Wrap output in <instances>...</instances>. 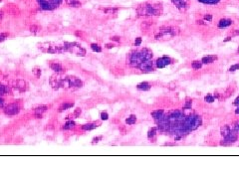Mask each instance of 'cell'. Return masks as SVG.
Listing matches in <instances>:
<instances>
[{
  "label": "cell",
  "mask_w": 239,
  "mask_h": 179,
  "mask_svg": "<svg viewBox=\"0 0 239 179\" xmlns=\"http://www.w3.org/2000/svg\"><path fill=\"white\" fill-rule=\"evenodd\" d=\"M153 59V53L148 48H143L140 51H134L129 54L127 63L132 67H138L145 61Z\"/></svg>",
  "instance_id": "1"
},
{
  "label": "cell",
  "mask_w": 239,
  "mask_h": 179,
  "mask_svg": "<svg viewBox=\"0 0 239 179\" xmlns=\"http://www.w3.org/2000/svg\"><path fill=\"white\" fill-rule=\"evenodd\" d=\"M162 12V5L159 3H149L146 2L138 5L137 8V13L140 16H159Z\"/></svg>",
  "instance_id": "2"
},
{
  "label": "cell",
  "mask_w": 239,
  "mask_h": 179,
  "mask_svg": "<svg viewBox=\"0 0 239 179\" xmlns=\"http://www.w3.org/2000/svg\"><path fill=\"white\" fill-rule=\"evenodd\" d=\"M178 34V29L175 27L170 26H162L159 29V31L156 33V39L164 41V40H169Z\"/></svg>",
  "instance_id": "3"
},
{
  "label": "cell",
  "mask_w": 239,
  "mask_h": 179,
  "mask_svg": "<svg viewBox=\"0 0 239 179\" xmlns=\"http://www.w3.org/2000/svg\"><path fill=\"white\" fill-rule=\"evenodd\" d=\"M223 138H224V139L220 142L221 145H230V144H232V143H234L236 140H237L238 131H234V129L231 128V131H230L229 134L226 135V136H224Z\"/></svg>",
  "instance_id": "4"
},
{
  "label": "cell",
  "mask_w": 239,
  "mask_h": 179,
  "mask_svg": "<svg viewBox=\"0 0 239 179\" xmlns=\"http://www.w3.org/2000/svg\"><path fill=\"white\" fill-rule=\"evenodd\" d=\"M173 59H172L170 57H167V56H164V57H161V58H159L156 61V68H159V69H162V68L168 66V65L172 64L173 63Z\"/></svg>",
  "instance_id": "5"
},
{
  "label": "cell",
  "mask_w": 239,
  "mask_h": 179,
  "mask_svg": "<svg viewBox=\"0 0 239 179\" xmlns=\"http://www.w3.org/2000/svg\"><path fill=\"white\" fill-rule=\"evenodd\" d=\"M138 68H140L141 71L143 72V73H151V72H154V64L151 59V60H148V61H145L143 63H142L140 66H138Z\"/></svg>",
  "instance_id": "6"
},
{
  "label": "cell",
  "mask_w": 239,
  "mask_h": 179,
  "mask_svg": "<svg viewBox=\"0 0 239 179\" xmlns=\"http://www.w3.org/2000/svg\"><path fill=\"white\" fill-rule=\"evenodd\" d=\"M20 112L19 105L16 104H10L4 108V113L7 115H15Z\"/></svg>",
  "instance_id": "7"
},
{
  "label": "cell",
  "mask_w": 239,
  "mask_h": 179,
  "mask_svg": "<svg viewBox=\"0 0 239 179\" xmlns=\"http://www.w3.org/2000/svg\"><path fill=\"white\" fill-rule=\"evenodd\" d=\"M172 2L179 11H185L189 7V0H172Z\"/></svg>",
  "instance_id": "8"
},
{
  "label": "cell",
  "mask_w": 239,
  "mask_h": 179,
  "mask_svg": "<svg viewBox=\"0 0 239 179\" xmlns=\"http://www.w3.org/2000/svg\"><path fill=\"white\" fill-rule=\"evenodd\" d=\"M61 80L62 78L58 75H53L51 76L50 80H49V83H50L51 87L55 90H58L60 88V84H61Z\"/></svg>",
  "instance_id": "9"
},
{
  "label": "cell",
  "mask_w": 239,
  "mask_h": 179,
  "mask_svg": "<svg viewBox=\"0 0 239 179\" xmlns=\"http://www.w3.org/2000/svg\"><path fill=\"white\" fill-rule=\"evenodd\" d=\"M69 83H70V88L71 87H75V88H81L83 86V83L80 79L76 77H69Z\"/></svg>",
  "instance_id": "10"
},
{
  "label": "cell",
  "mask_w": 239,
  "mask_h": 179,
  "mask_svg": "<svg viewBox=\"0 0 239 179\" xmlns=\"http://www.w3.org/2000/svg\"><path fill=\"white\" fill-rule=\"evenodd\" d=\"M39 5L41 6L42 9L44 10H52L54 9V7L52 6V4L49 2V0H37Z\"/></svg>",
  "instance_id": "11"
},
{
  "label": "cell",
  "mask_w": 239,
  "mask_h": 179,
  "mask_svg": "<svg viewBox=\"0 0 239 179\" xmlns=\"http://www.w3.org/2000/svg\"><path fill=\"white\" fill-rule=\"evenodd\" d=\"M15 88L18 89L20 92H24L27 89V83L24 80H18L15 82Z\"/></svg>",
  "instance_id": "12"
},
{
  "label": "cell",
  "mask_w": 239,
  "mask_h": 179,
  "mask_svg": "<svg viewBox=\"0 0 239 179\" xmlns=\"http://www.w3.org/2000/svg\"><path fill=\"white\" fill-rule=\"evenodd\" d=\"M232 23H233V21L230 20V19L223 18V19H221V20H219L218 28H226V27L232 25Z\"/></svg>",
  "instance_id": "13"
},
{
  "label": "cell",
  "mask_w": 239,
  "mask_h": 179,
  "mask_svg": "<svg viewBox=\"0 0 239 179\" xmlns=\"http://www.w3.org/2000/svg\"><path fill=\"white\" fill-rule=\"evenodd\" d=\"M217 60V56L215 55H208V56H204L201 60L202 64H211L213 63L214 61Z\"/></svg>",
  "instance_id": "14"
},
{
  "label": "cell",
  "mask_w": 239,
  "mask_h": 179,
  "mask_svg": "<svg viewBox=\"0 0 239 179\" xmlns=\"http://www.w3.org/2000/svg\"><path fill=\"white\" fill-rule=\"evenodd\" d=\"M47 107L46 105H40V107H38L35 108V110H34V113H35V115L38 116V118H41L42 115L44 113L46 110H47Z\"/></svg>",
  "instance_id": "15"
},
{
  "label": "cell",
  "mask_w": 239,
  "mask_h": 179,
  "mask_svg": "<svg viewBox=\"0 0 239 179\" xmlns=\"http://www.w3.org/2000/svg\"><path fill=\"white\" fill-rule=\"evenodd\" d=\"M164 115V112L162 110H154V112L151 113V116L154 118V121H159V118H162V116Z\"/></svg>",
  "instance_id": "16"
},
{
  "label": "cell",
  "mask_w": 239,
  "mask_h": 179,
  "mask_svg": "<svg viewBox=\"0 0 239 179\" xmlns=\"http://www.w3.org/2000/svg\"><path fill=\"white\" fill-rule=\"evenodd\" d=\"M151 88V84L148 83V82L141 83V84H138V85L137 86V89L140 90V91H148Z\"/></svg>",
  "instance_id": "17"
},
{
  "label": "cell",
  "mask_w": 239,
  "mask_h": 179,
  "mask_svg": "<svg viewBox=\"0 0 239 179\" xmlns=\"http://www.w3.org/2000/svg\"><path fill=\"white\" fill-rule=\"evenodd\" d=\"M65 2H66L67 5H69L71 7L78 8L81 6V2L79 0H65Z\"/></svg>",
  "instance_id": "18"
},
{
  "label": "cell",
  "mask_w": 239,
  "mask_h": 179,
  "mask_svg": "<svg viewBox=\"0 0 239 179\" xmlns=\"http://www.w3.org/2000/svg\"><path fill=\"white\" fill-rule=\"evenodd\" d=\"M98 124L99 123H87V124H84L82 126V129L83 131H92V129L96 128L98 126Z\"/></svg>",
  "instance_id": "19"
},
{
  "label": "cell",
  "mask_w": 239,
  "mask_h": 179,
  "mask_svg": "<svg viewBox=\"0 0 239 179\" xmlns=\"http://www.w3.org/2000/svg\"><path fill=\"white\" fill-rule=\"evenodd\" d=\"M50 68L56 73H60V72L63 71V68H62L61 65L58 64V63H51L50 64Z\"/></svg>",
  "instance_id": "20"
},
{
  "label": "cell",
  "mask_w": 239,
  "mask_h": 179,
  "mask_svg": "<svg viewBox=\"0 0 239 179\" xmlns=\"http://www.w3.org/2000/svg\"><path fill=\"white\" fill-rule=\"evenodd\" d=\"M231 131V127H230L229 126H221V128H220V134L222 136H226V135L229 134V132Z\"/></svg>",
  "instance_id": "21"
},
{
  "label": "cell",
  "mask_w": 239,
  "mask_h": 179,
  "mask_svg": "<svg viewBox=\"0 0 239 179\" xmlns=\"http://www.w3.org/2000/svg\"><path fill=\"white\" fill-rule=\"evenodd\" d=\"M156 131H157V126L151 127V128L149 129L148 132V139H154V138L156 137Z\"/></svg>",
  "instance_id": "22"
},
{
  "label": "cell",
  "mask_w": 239,
  "mask_h": 179,
  "mask_svg": "<svg viewBox=\"0 0 239 179\" xmlns=\"http://www.w3.org/2000/svg\"><path fill=\"white\" fill-rule=\"evenodd\" d=\"M135 121H137V116H135V115H130L129 118L126 119V123H127V124H129V126H132V124L135 123Z\"/></svg>",
  "instance_id": "23"
},
{
  "label": "cell",
  "mask_w": 239,
  "mask_h": 179,
  "mask_svg": "<svg viewBox=\"0 0 239 179\" xmlns=\"http://www.w3.org/2000/svg\"><path fill=\"white\" fill-rule=\"evenodd\" d=\"M8 10H9V12L13 15L19 14V9L16 6H14V5H9V6H8Z\"/></svg>",
  "instance_id": "24"
},
{
  "label": "cell",
  "mask_w": 239,
  "mask_h": 179,
  "mask_svg": "<svg viewBox=\"0 0 239 179\" xmlns=\"http://www.w3.org/2000/svg\"><path fill=\"white\" fill-rule=\"evenodd\" d=\"M191 67H192V69H194V70H199V69H201V67H202V62H199V61H193V62H192V64H191Z\"/></svg>",
  "instance_id": "25"
},
{
  "label": "cell",
  "mask_w": 239,
  "mask_h": 179,
  "mask_svg": "<svg viewBox=\"0 0 239 179\" xmlns=\"http://www.w3.org/2000/svg\"><path fill=\"white\" fill-rule=\"evenodd\" d=\"M73 105H74L73 102H70V104H63L61 107L59 108V112H63V110H68V108H72Z\"/></svg>",
  "instance_id": "26"
},
{
  "label": "cell",
  "mask_w": 239,
  "mask_h": 179,
  "mask_svg": "<svg viewBox=\"0 0 239 179\" xmlns=\"http://www.w3.org/2000/svg\"><path fill=\"white\" fill-rule=\"evenodd\" d=\"M7 93H9V89L4 85H0V96L7 95Z\"/></svg>",
  "instance_id": "27"
},
{
  "label": "cell",
  "mask_w": 239,
  "mask_h": 179,
  "mask_svg": "<svg viewBox=\"0 0 239 179\" xmlns=\"http://www.w3.org/2000/svg\"><path fill=\"white\" fill-rule=\"evenodd\" d=\"M198 1L201 2V3H204V4L213 5V4H217L220 0H198Z\"/></svg>",
  "instance_id": "28"
},
{
  "label": "cell",
  "mask_w": 239,
  "mask_h": 179,
  "mask_svg": "<svg viewBox=\"0 0 239 179\" xmlns=\"http://www.w3.org/2000/svg\"><path fill=\"white\" fill-rule=\"evenodd\" d=\"M103 11L107 13V14H114V13L118 11V8H105V9H103Z\"/></svg>",
  "instance_id": "29"
},
{
  "label": "cell",
  "mask_w": 239,
  "mask_h": 179,
  "mask_svg": "<svg viewBox=\"0 0 239 179\" xmlns=\"http://www.w3.org/2000/svg\"><path fill=\"white\" fill-rule=\"evenodd\" d=\"M74 127H75V123L71 121H68V123L63 126V128L68 131V129H72V128H74Z\"/></svg>",
  "instance_id": "30"
},
{
  "label": "cell",
  "mask_w": 239,
  "mask_h": 179,
  "mask_svg": "<svg viewBox=\"0 0 239 179\" xmlns=\"http://www.w3.org/2000/svg\"><path fill=\"white\" fill-rule=\"evenodd\" d=\"M91 48H92V50L94 51V52H98V53H100V52H102V48L100 47L98 44H92L91 45Z\"/></svg>",
  "instance_id": "31"
},
{
  "label": "cell",
  "mask_w": 239,
  "mask_h": 179,
  "mask_svg": "<svg viewBox=\"0 0 239 179\" xmlns=\"http://www.w3.org/2000/svg\"><path fill=\"white\" fill-rule=\"evenodd\" d=\"M49 2H50V3L52 4V6L55 8V7L58 6L60 3H61L62 0H49Z\"/></svg>",
  "instance_id": "32"
},
{
  "label": "cell",
  "mask_w": 239,
  "mask_h": 179,
  "mask_svg": "<svg viewBox=\"0 0 239 179\" xmlns=\"http://www.w3.org/2000/svg\"><path fill=\"white\" fill-rule=\"evenodd\" d=\"M204 101L205 102H209V104H211V102H214V97L211 96V95H207L205 97H204Z\"/></svg>",
  "instance_id": "33"
},
{
  "label": "cell",
  "mask_w": 239,
  "mask_h": 179,
  "mask_svg": "<svg viewBox=\"0 0 239 179\" xmlns=\"http://www.w3.org/2000/svg\"><path fill=\"white\" fill-rule=\"evenodd\" d=\"M236 70H239V64L232 65V66L229 68V71L230 72H234V71H236Z\"/></svg>",
  "instance_id": "34"
},
{
  "label": "cell",
  "mask_w": 239,
  "mask_h": 179,
  "mask_svg": "<svg viewBox=\"0 0 239 179\" xmlns=\"http://www.w3.org/2000/svg\"><path fill=\"white\" fill-rule=\"evenodd\" d=\"M190 108H191V102L190 101H187L185 102V105H184L183 110H190Z\"/></svg>",
  "instance_id": "35"
},
{
  "label": "cell",
  "mask_w": 239,
  "mask_h": 179,
  "mask_svg": "<svg viewBox=\"0 0 239 179\" xmlns=\"http://www.w3.org/2000/svg\"><path fill=\"white\" fill-rule=\"evenodd\" d=\"M81 113H82V110H81V108H76L75 110V112H74V113H73V115L74 116H76V118H77V116H79L81 115Z\"/></svg>",
  "instance_id": "36"
},
{
  "label": "cell",
  "mask_w": 239,
  "mask_h": 179,
  "mask_svg": "<svg viewBox=\"0 0 239 179\" xmlns=\"http://www.w3.org/2000/svg\"><path fill=\"white\" fill-rule=\"evenodd\" d=\"M108 118H109L108 113H104V112H103V113H101V119H103V121H107Z\"/></svg>",
  "instance_id": "37"
},
{
  "label": "cell",
  "mask_w": 239,
  "mask_h": 179,
  "mask_svg": "<svg viewBox=\"0 0 239 179\" xmlns=\"http://www.w3.org/2000/svg\"><path fill=\"white\" fill-rule=\"evenodd\" d=\"M33 73H34V75L38 78V77H40V75H41V70L35 69V70H33Z\"/></svg>",
  "instance_id": "38"
},
{
  "label": "cell",
  "mask_w": 239,
  "mask_h": 179,
  "mask_svg": "<svg viewBox=\"0 0 239 179\" xmlns=\"http://www.w3.org/2000/svg\"><path fill=\"white\" fill-rule=\"evenodd\" d=\"M141 43H142V38H141V37L137 38V39H135V46H140Z\"/></svg>",
  "instance_id": "39"
},
{
  "label": "cell",
  "mask_w": 239,
  "mask_h": 179,
  "mask_svg": "<svg viewBox=\"0 0 239 179\" xmlns=\"http://www.w3.org/2000/svg\"><path fill=\"white\" fill-rule=\"evenodd\" d=\"M232 129H234V131H238L239 132V121H237V123H235V124L232 127Z\"/></svg>",
  "instance_id": "40"
},
{
  "label": "cell",
  "mask_w": 239,
  "mask_h": 179,
  "mask_svg": "<svg viewBox=\"0 0 239 179\" xmlns=\"http://www.w3.org/2000/svg\"><path fill=\"white\" fill-rule=\"evenodd\" d=\"M204 20H206V21H211V20H212V16H211L210 14L204 15Z\"/></svg>",
  "instance_id": "41"
},
{
  "label": "cell",
  "mask_w": 239,
  "mask_h": 179,
  "mask_svg": "<svg viewBox=\"0 0 239 179\" xmlns=\"http://www.w3.org/2000/svg\"><path fill=\"white\" fill-rule=\"evenodd\" d=\"M102 136H98V137H95V138H93V142L92 143H97V142H99V140H101L102 139Z\"/></svg>",
  "instance_id": "42"
},
{
  "label": "cell",
  "mask_w": 239,
  "mask_h": 179,
  "mask_svg": "<svg viewBox=\"0 0 239 179\" xmlns=\"http://www.w3.org/2000/svg\"><path fill=\"white\" fill-rule=\"evenodd\" d=\"M233 105H237V107L239 105V96L236 97V100H235L234 102H233Z\"/></svg>",
  "instance_id": "43"
},
{
  "label": "cell",
  "mask_w": 239,
  "mask_h": 179,
  "mask_svg": "<svg viewBox=\"0 0 239 179\" xmlns=\"http://www.w3.org/2000/svg\"><path fill=\"white\" fill-rule=\"evenodd\" d=\"M30 29H31V32H34V33H36L37 32V26H32Z\"/></svg>",
  "instance_id": "44"
},
{
  "label": "cell",
  "mask_w": 239,
  "mask_h": 179,
  "mask_svg": "<svg viewBox=\"0 0 239 179\" xmlns=\"http://www.w3.org/2000/svg\"><path fill=\"white\" fill-rule=\"evenodd\" d=\"M231 34H232V35H239V30H238V29H235V30H233Z\"/></svg>",
  "instance_id": "45"
},
{
  "label": "cell",
  "mask_w": 239,
  "mask_h": 179,
  "mask_svg": "<svg viewBox=\"0 0 239 179\" xmlns=\"http://www.w3.org/2000/svg\"><path fill=\"white\" fill-rule=\"evenodd\" d=\"M114 47H115V45H114V44H111V43H110V44H107V45H106V48H108V49H111V48H114Z\"/></svg>",
  "instance_id": "46"
},
{
  "label": "cell",
  "mask_w": 239,
  "mask_h": 179,
  "mask_svg": "<svg viewBox=\"0 0 239 179\" xmlns=\"http://www.w3.org/2000/svg\"><path fill=\"white\" fill-rule=\"evenodd\" d=\"M120 131H121L122 132H123V134H126V128H125L124 126H120Z\"/></svg>",
  "instance_id": "47"
},
{
  "label": "cell",
  "mask_w": 239,
  "mask_h": 179,
  "mask_svg": "<svg viewBox=\"0 0 239 179\" xmlns=\"http://www.w3.org/2000/svg\"><path fill=\"white\" fill-rule=\"evenodd\" d=\"M112 40H114V41H120V38L119 37H113Z\"/></svg>",
  "instance_id": "48"
},
{
  "label": "cell",
  "mask_w": 239,
  "mask_h": 179,
  "mask_svg": "<svg viewBox=\"0 0 239 179\" xmlns=\"http://www.w3.org/2000/svg\"><path fill=\"white\" fill-rule=\"evenodd\" d=\"M196 23H197V24H200V25H204V24H205V23H203V21H201V20L196 21Z\"/></svg>",
  "instance_id": "49"
},
{
  "label": "cell",
  "mask_w": 239,
  "mask_h": 179,
  "mask_svg": "<svg viewBox=\"0 0 239 179\" xmlns=\"http://www.w3.org/2000/svg\"><path fill=\"white\" fill-rule=\"evenodd\" d=\"M3 102H4L3 99H2V97H0V105H3Z\"/></svg>",
  "instance_id": "50"
},
{
  "label": "cell",
  "mask_w": 239,
  "mask_h": 179,
  "mask_svg": "<svg viewBox=\"0 0 239 179\" xmlns=\"http://www.w3.org/2000/svg\"><path fill=\"white\" fill-rule=\"evenodd\" d=\"M235 113H236V115H239V105H238V108L235 110Z\"/></svg>",
  "instance_id": "51"
},
{
  "label": "cell",
  "mask_w": 239,
  "mask_h": 179,
  "mask_svg": "<svg viewBox=\"0 0 239 179\" xmlns=\"http://www.w3.org/2000/svg\"><path fill=\"white\" fill-rule=\"evenodd\" d=\"M229 40H231V38H230V37H227L226 39L224 40V42H227V41H229Z\"/></svg>",
  "instance_id": "52"
},
{
  "label": "cell",
  "mask_w": 239,
  "mask_h": 179,
  "mask_svg": "<svg viewBox=\"0 0 239 179\" xmlns=\"http://www.w3.org/2000/svg\"><path fill=\"white\" fill-rule=\"evenodd\" d=\"M237 52H238V53H239V48H238V50H237Z\"/></svg>",
  "instance_id": "53"
}]
</instances>
